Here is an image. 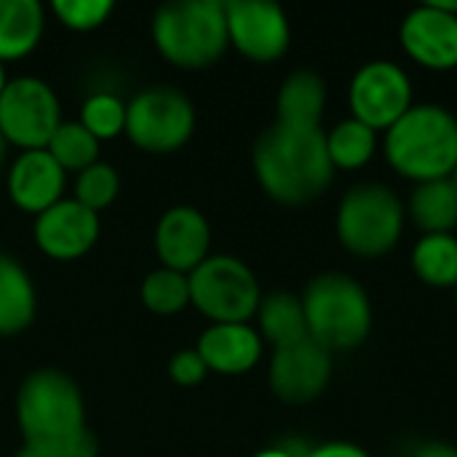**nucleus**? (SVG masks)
<instances>
[{"mask_svg":"<svg viewBox=\"0 0 457 457\" xmlns=\"http://www.w3.org/2000/svg\"><path fill=\"white\" fill-rule=\"evenodd\" d=\"M332 380V353L311 337L270 356L268 383L284 404H308L319 399Z\"/></svg>","mask_w":457,"mask_h":457,"instance_id":"nucleus-12","label":"nucleus"},{"mask_svg":"<svg viewBox=\"0 0 457 457\" xmlns=\"http://www.w3.org/2000/svg\"><path fill=\"white\" fill-rule=\"evenodd\" d=\"M195 107L171 86H147L126 102V137L145 153L166 155L190 142Z\"/></svg>","mask_w":457,"mask_h":457,"instance_id":"nucleus-8","label":"nucleus"},{"mask_svg":"<svg viewBox=\"0 0 457 457\" xmlns=\"http://www.w3.org/2000/svg\"><path fill=\"white\" fill-rule=\"evenodd\" d=\"M335 228L340 244L351 254L375 260L399 244L404 228V206L388 185L361 182L343 195Z\"/></svg>","mask_w":457,"mask_h":457,"instance_id":"nucleus-6","label":"nucleus"},{"mask_svg":"<svg viewBox=\"0 0 457 457\" xmlns=\"http://www.w3.org/2000/svg\"><path fill=\"white\" fill-rule=\"evenodd\" d=\"M115 5L112 0H54L51 13L75 32H91L110 21Z\"/></svg>","mask_w":457,"mask_h":457,"instance_id":"nucleus-29","label":"nucleus"},{"mask_svg":"<svg viewBox=\"0 0 457 457\" xmlns=\"http://www.w3.org/2000/svg\"><path fill=\"white\" fill-rule=\"evenodd\" d=\"M99 230L102 220L96 212L86 209L75 198H62L35 217L32 238L46 257L56 262H72L94 249Z\"/></svg>","mask_w":457,"mask_h":457,"instance_id":"nucleus-13","label":"nucleus"},{"mask_svg":"<svg viewBox=\"0 0 457 457\" xmlns=\"http://www.w3.org/2000/svg\"><path fill=\"white\" fill-rule=\"evenodd\" d=\"M153 246L161 268L190 276L212 254V225L195 206H171L155 225Z\"/></svg>","mask_w":457,"mask_h":457,"instance_id":"nucleus-14","label":"nucleus"},{"mask_svg":"<svg viewBox=\"0 0 457 457\" xmlns=\"http://www.w3.org/2000/svg\"><path fill=\"white\" fill-rule=\"evenodd\" d=\"M59 126V96L43 78H8V86L0 94V134L8 145L21 147V153L46 150Z\"/></svg>","mask_w":457,"mask_h":457,"instance_id":"nucleus-9","label":"nucleus"},{"mask_svg":"<svg viewBox=\"0 0 457 457\" xmlns=\"http://www.w3.org/2000/svg\"><path fill=\"white\" fill-rule=\"evenodd\" d=\"M305 457H370V453L351 442H329V445H319L308 450Z\"/></svg>","mask_w":457,"mask_h":457,"instance_id":"nucleus-31","label":"nucleus"},{"mask_svg":"<svg viewBox=\"0 0 457 457\" xmlns=\"http://www.w3.org/2000/svg\"><path fill=\"white\" fill-rule=\"evenodd\" d=\"M190 305L212 324H249L262 289L254 270L233 254H209L190 276Z\"/></svg>","mask_w":457,"mask_h":457,"instance_id":"nucleus-7","label":"nucleus"},{"mask_svg":"<svg viewBox=\"0 0 457 457\" xmlns=\"http://www.w3.org/2000/svg\"><path fill=\"white\" fill-rule=\"evenodd\" d=\"M118 193H120V177H118L115 166H110L104 161H96V163H91L88 169H83L75 177L72 198L78 204H83L86 209L102 214L107 206H112Z\"/></svg>","mask_w":457,"mask_h":457,"instance_id":"nucleus-28","label":"nucleus"},{"mask_svg":"<svg viewBox=\"0 0 457 457\" xmlns=\"http://www.w3.org/2000/svg\"><path fill=\"white\" fill-rule=\"evenodd\" d=\"M5 147H8V142H5L3 134H0V166H3V161H5Z\"/></svg>","mask_w":457,"mask_h":457,"instance_id":"nucleus-36","label":"nucleus"},{"mask_svg":"<svg viewBox=\"0 0 457 457\" xmlns=\"http://www.w3.org/2000/svg\"><path fill=\"white\" fill-rule=\"evenodd\" d=\"M410 217L423 236L453 233L457 225V187L453 179L420 182L410 195Z\"/></svg>","mask_w":457,"mask_h":457,"instance_id":"nucleus-22","label":"nucleus"},{"mask_svg":"<svg viewBox=\"0 0 457 457\" xmlns=\"http://www.w3.org/2000/svg\"><path fill=\"white\" fill-rule=\"evenodd\" d=\"M139 300L155 316H174L190 305V278L169 268H155L142 278Z\"/></svg>","mask_w":457,"mask_h":457,"instance_id":"nucleus-25","label":"nucleus"},{"mask_svg":"<svg viewBox=\"0 0 457 457\" xmlns=\"http://www.w3.org/2000/svg\"><path fill=\"white\" fill-rule=\"evenodd\" d=\"M415 457H457V447L447 442H426L415 450Z\"/></svg>","mask_w":457,"mask_h":457,"instance_id":"nucleus-33","label":"nucleus"},{"mask_svg":"<svg viewBox=\"0 0 457 457\" xmlns=\"http://www.w3.org/2000/svg\"><path fill=\"white\" fill-rule=\"evenodd\" d=\"M348 104L351 118L375 131H388L412 107V83L399 64L375 59L353 75Z\"/></svg>","mask_w":457,"mask_h":457,"instance_id":"nucleus-10","label":"nucleus"},{"mask_svg":"<svg viewBox=\"0 0 457 457\" xmlns=\"http://www.w3.org/2000/svg\"><path fill=\"white\" fill-rule=\"evenodd\" d=\"M386 158L407 179L453 177L457 166V118L442 104H412L386 131Z\"/></svg>","mask_w":457,"mask_h":457,"instance_id":"nucleus-2","label":"nucleus"},{"mask_svg":"<svg viewBox=\"0 0 457 457\" xmlns=\"http://www.w3.org/2000/svg\"><path fill=\"white\" fill-rule=\"evenodd\" d=\"M450 179H453V185L457 187V166H455V171H453V177H450Z\"/></svg>","mask_w":457,"mask_h":457,"instance_id":"nucleus-37","label":"nucleus"},{"mask_svg":"<svg viewBox=\"0 0 457 457\" xmlns=\"http://www.w3.org/2000/svg\"><path fill=\"white\" fill-rule=\"evenodd\" d=\"M455 292H457V287H455Z\"/></svg>","mask_w":457,"mask_h":457,"instance_id":"nucleus-38","label":"nucleus"},{"mask_svg":"<svg viewBox=\"0 0 457 457\" xmlns=\"http://www.w3.org/2000/svg\"><path fill=\"white\" fill-rule=\"evenodd\" d=\"M399 40L410 59L428 70L445 72L457 67V13L439 8L434 0L404 16Z\"/></svg>","mask_w":457,"mask_h":457,"instance_id":"nucleus-15","label":"nucleus"},{"mask_svg":"<svg viewBox=\"0 0 457 457\" xmlns=\"http://www.w3.org/2000/svg\"><path fill=\"white\" fill-rule=\"evenodd\" d=\"M46 29V11L37 0H0V62L32 54Z\"/></svg>","mask_w":457,"mask_h":457,"instance_id":"nucleus-21","label":"nucleus"},{"mask_svg":"<svg viewBox=\"0 0 457 457\" xmlns=\"http://www.w3.org/2000/svg\"><path fill=\"white\" fill-rule=\"evenodd\" d=\"M378 147V131L356 118L340 120L327 131V153L335 169H361L372 161Z\"/></svg>","mask_w":457,"mask_h":457,"instance_id":"nucleus-24","label":"nucleus"},{"mask_svg":"<svg viewBox=\"0 0 457 457\" xmlns=\"http://www.w3.org/2000/svg\"><path fill=\"white\" fill-rule=\"evenodd\" d=\"M327 107V83L313 70H297L287 75L276 96V120L287 126L321 129Z\"/></svg>","mask_w":457,"mask_h":457,"instance_id":"nucleus-19","label":"nucleus"},{"mask_svg":"<svg viewBox=\"0 0 457 457\" xmlns=\"http://www.w3.org/2000/svg\"><path fill=\"white\" fill-rule=\"evenodd\" d=\"M16 423L24 445H64L86 431V402L59 370L29 372L16 394Z\"/></svg>","mask_w":457,"mask_h":457,"instance_id":"nucleus-5","label":"nucleus"},{"mask_svg":"<svg viewBox=\"0 0 457 457\" xmlns=\"http://www.w3.org/2000/svg\"><path fill=\"white\" fill-rule=\"evenodd\" d=\"M209 367L195 348H182L169 359V378L182 388H195L206 380Z\"/></svg>","mask_w":457,"mask_h":457,"instance_id":"nucleus-30","label":"nucleus"},{"mask_svg":"<svg viewBox=\"0 0 457 457\" xmlns=\"http://www.w3.org/2000/svg\"><path fill=\"white\" fill-rule=\"evenodd\" d=\"M13 457H67L62 445H24Z\"/></svg>","mask_w":457,"mask_h":457,"instance_id":"nucleus-32","label":"nucleus"},{"mask_svg":"<svg viewBox=\"0 0 457 457\" xmlns=\"http://www.w3.org/2000/svg\"><path fill=\"white\" fill-rule=\"evenodd\" d=\"M308 455V453H305ZM305 455H297L295 450H289V447H270V450H262V453H257V455L252 457H305Z\"/></svg>","mask_w":457,"mask_h":457,"instance_id":"nucleus-34","label":"nucleus"},{"mask_svg":"<svg viewBox=\"0 0 457 457\" xmlns=\"http://www.w3.org/2000/svg\"><path fill=\"white\" fill-rule=\"evenodd\" d=\"M5 185L13 206L37 217L64 198L67 174L46 150H27L13 161Z\"/></svg>","mask_w":457,"mask_h":457,"instance_id":"nucleus-16","label":"nucleus"},{"mask_svg":"<svg viewBox=\"0 0 457 457\" xmlns=\"http://www.w3.org/2000/svg\"><path fill=\"white\" fill-rule=\"evenodd\" d=\"M257 332L262 343L273 345V351L308 340V321L300 295L292 292L262 295L257 308Z\"/></svg>","mask_w":457,"mask_h":457,"instance_id":"nucleus-20","label":"nucleus"},{"mask_svg":"<svg viewBox=\"0 0 457 457\" xmlns=\"http://www.w3.org/2000/svg\"><path fill=\"white\" fill-rule=\"evenodd\" d=\"M308 337L329 353L353 351L372 332V303L348 273H321L300 295Z\"/></svg>","mask_w":457,"mask_h":457,"instance_id":"nucleus-4","label":"nucleus"},{"mask_svg":"<svg viewBox=\"0 0 457 457\" xmlns=\"http://www.w3.org/2000/svg\"><path fill=\"white\" fill-rule=\"evenodd\" d=\"M412 270L436 289L457 287V238L453 233L423 236L412 249Z\"/></svg>","mask_w":457,"mask_h":457,"instance_id":"nucleus-23","label":"nucleus"},{"mask_svg":"<svg viewBox=\"0 0 457 457\" xmlns=\"http://www.w3.org/2000/svg\"><path fill=\"white\" fill-rule=\"evenodd\" d=\"M262 337L252 324H209L195 351L201 353L209 372L217 375H244L254 370L262 359Z\"/></svg>","mask_w":457,"mask_h":457,"instance_id":"nucleus-17","label":"nucleus"},{"mask_svg":"<svg viewBox=\"0 0 457 457\" xmlns=\"http://www.w3.org/2000/svg\"><path fill=\"white\" fill-rule=\"evenodd\" d=\"M5 86H8V75H5V67H3V62H0V94L5 91Z\"/></svg>","mask_w":457,"mask_h":457,"instance_id":"nucleus-35","label":"nucleus"},{"mask_svg":"<svg viewBox=\"0 0 457 457\" xmlns=\"http://www.w3.org/2000/svg\"><path fill=\"white\" fill-rule=\"evenodd\" d=\"M46 153L64 169V174H80L83 169L99 161V139L91 137L80 120H62V126L46 145Z\"/></svg>","mask_w":457,"mask_h":457,"instance_id":"nucleus-26","label":"nucleus"},{"mask_svg":"<svg viewBox=\"0 0 457 457\" xmlns=\"http://www.w3.org/2000/svg\"><path fill=\"white\" fill-rule=\"evenodd\" d=\"M37 316V292L27 268L0 252V337L24 332Z\"/></svg>","mask_w":457,"mask_h":457,"instance_id":"nucleus-18","label":"nucleus"},{"mask_svg":"<svg viewBox=\"0 0 457 457\" xmlns=\"http://www.w3.org/2000/svg\"><path fill=\"white\" fill-rule=\"evenodd\" d=\"M228 40L252 62L268 64L287 54L292 29L284 8L270 0H228Z\"/></svg>","mask_w":457,"mask_h":457,"instance_id":"nucleus-11","label":"nucleus"},{"mask_svg":"<svg viewBox=\"0 0 457 457\" xmlns=\"http://www.w3.org/2000/svg\"><path fill=\"white\" fill-rule=\"evenodd\" d=\"M150 35L158 54L179 70L212 67L228 40V19L222 0H174L155 8Z\"/></svg>","mask_w":457,"mask_h":457,"instance_id":"nucleus-3","label":"nucleus"},{"mask_svg":"<svg viewBox=\"0 0 457 457\" xmlns=\"http://www.w3.org/2000/svg\"><path fill=\"white\" fill-rule=\"evenodd\" d=\"M252 166L268 198L284 206H305L321 198L335 177L327 153V131L278 120L257 137Z\"/></svg>","mask_w":457,"mask_h":457,"instance_id":"nucleus-1","label":"nucleus"},{"mask_svg":"<svg viewBox=\"0 0 457 457\" xmlns=\"http://www.w3.org/2000/svg\"><path fill=\"white\" fill-rule=\"evenodd\" d=\"M78 120L99 142L115 139L126 131V102L110 91H96V94L86 96Z\"/></svg>","mask_w":457,"mask_h":457,"instance_id":"nucleus-27","label":"nucleus"}]
</instances>
